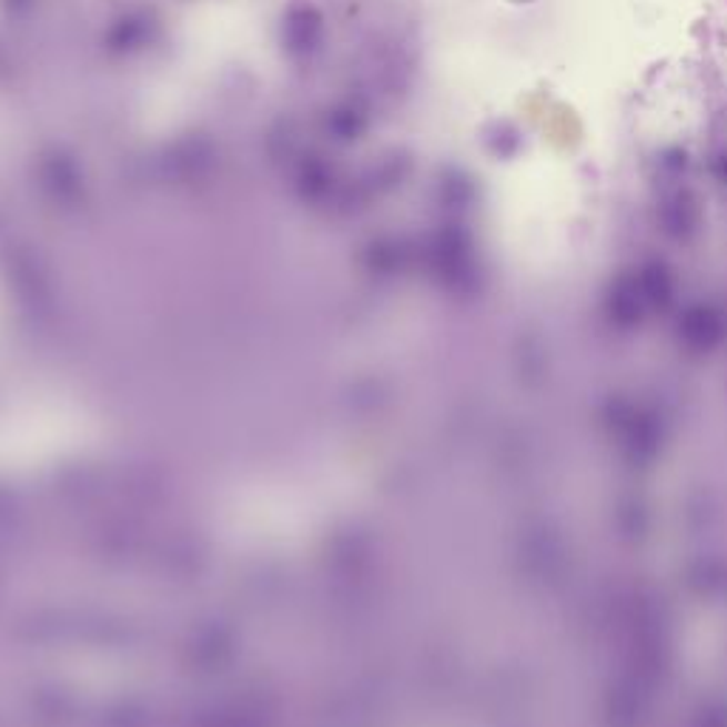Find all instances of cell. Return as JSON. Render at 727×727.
I'll list each match as a JSON object with an SVG mask.
<instances>
[{
  "instance_id": "cell-1",
  "label": "cell",
  "mask_w": 727,
  "mask_h": 727,
  "mask_svg": "<svg viewBox=\"0 0 727 727\" xmlns=\"http://www.w3.org/2000/svg\"><path fill=\"white\" fill-rule=\"evenodd\" d=\"M714 174H716V180L721 182V185H727V151L714 160Z\"/></svg>"
}]
</instances>
